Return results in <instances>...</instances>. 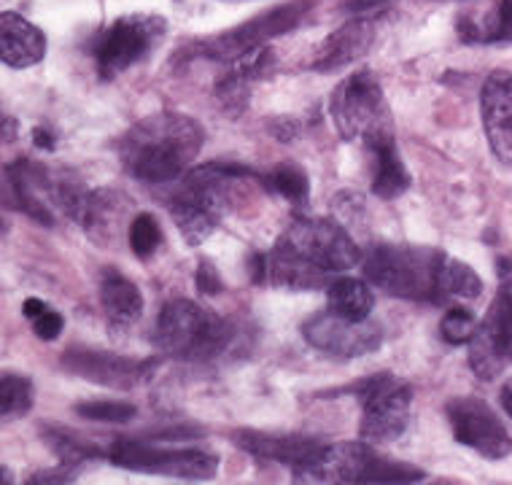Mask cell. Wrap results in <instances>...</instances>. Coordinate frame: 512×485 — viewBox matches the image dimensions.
Segmentation results:
<instances>
[{
	"mask_svg": "<svg viewBox=\"0 0 512 485\" xmlns=\"http://www.w3.org/2000/svg\"><path fill=\"white\" fill-rule=\"evenodd\" d=\"M254 278L278 289L310 291L329 275L362 262V251L348 232L327 219H297L283 232L270 254L254 256Z\"/></svg>",
	"mask_w": 512,
	"mask_h": 485,
	"instance_id": "6da1fadb",
	"label": "cell"
},
{
	"mask_svg": "<svg viewBox=\"0 0 512 485\" xmlns=\"http://www.w3.org/2000/svg\"><path fill=\"white\" fill-rule=\"evenodd\" d=\"M203 130L195 119L173 111L135 122L119 141L124 170L146 184H170L189 173L203 149Z\"/></svg>",
	"mask_w": 512,
	"mask_h": 485,
	"instance_id": "7a4b0ae2",
	"label": "cell"
},
{
	"mask_svg": "<svg viewBox=\"0 0 512 485\" xmlns=\"http://www.w3.org/2000/svg\"><path fill=\"white\" fill-rule=\"evenodd\" d=\"M254 184H270V178L238 162H208L186 173L168 200V211L186 243L200 246L211 238L232 203Z\"/></svg>",
	"mask_w": 512,
	"mask_h": 485,
	"instance_id": "3957f363",
	"label": "cell"
},
{
	"mask_svg": "<svg viewBox=\"0 0 512 485\" xmlns=\"http://www.w3.org/2000/svg\"><path fill=\"white\" fill-rule=\"evenodd\" d=\"M238 340V329L213 310L197 302H168L154 327V345L159 353L181 362H211L230 351Z\"/></svg>",
	"mask_w": 512,
	"mask_h": 485,
	"instance_id": "277c9868",
	"label": "cell"
},
{
	"mask_svg": "<svg viewBox=\"0 0 512 485\" xmlns=\"http://www.w3.org/2000/svg\"><path fill=\"white\" fill-rule=\"evenodd\" d=\"M440 248L429 246H372L364 256V278L405 300H437V278L442 267Z\"/></svg>",
	"mask_w": 512,
	"mask_h": 485,
	"instance_id": "5b68a950",
	"label": "cell"
},
{
	"mask_svg": "<svg viewBox=\"0 0 512 485\" xmlns=\"http://www.w3.org/2000/svg\"><path fill=\"white\" fill-rule=\"evenodd\" d=\"M329 114L343 141H364L367 149L394 141L389 106L375 73L359 71L340 81L329 97Z\"/></svg>",
	"mask_w": 512,
	"mask_h": 485,
	"instance_id": "8992f818",
	"label": "cell"
},
{
	"mask_svg": "<svg viewBox=\"0 0 512 485\" xmlns=\"http://www.w3.org/2000/svg\"><path fill=\"white\" fill-rule=\"evenodd\" d=\"M421 469L405 461L380 456L372 442H337L327 445L316 464L294 475L297 483H415L424 480Z\"/></svg>",
	"mask_w": 512,
	"mask_h": 485,
	"instance_id": "52a82bcc",
	"label": "cell"
},
{
	"mask_svg": "<svg viewBox=\"0 0 512 485\" xmlns=\"http://www.w3.org/2000/svg\"><path fill=\"white\" fill-rule=\"evenodd\" d=\"M6 178L14 192V203L41 224H52L60 213L71 219L73 205L84 192V186L71 173L46 168L30 159H17L6 170Z\"/></svg>",
	"mask_w": 512,
	"mask_h": 485,
	"instance_id": "ba28073f",
	"label": "cell"
},
{
	"mask_svg": "<svg viewBox=\"0 0 512 485\" xmlns=\"http://www.w3.org/2000/svg\"><path fill=\"white\" fill-rule=\"evenodd\" d=\"M168 33V22L157 14H127L114 19L95 38L92 57L103 81H111L149 57Z\"/></svg>",
	"mask_w": 512,
	"mask_h": 485,
	"instance_id": "9c48e42d",
	"label": "cell"
},
{
	"mask_svg": "<svg viewBox=\"0 0 512 485\" xmlns=\"http://www.w3.org/2000/svg\"><path fill=\"white\" fill-rule=\"evenodd\" d=\"M313 9H316V0H294V3H286V6L262 11L259 17L248 19V22L232 27L221 36L203 41L197 46V57H208V60L219 62L240 60V57H246V54L270 44L273 38L292 33L294 27L300 25Z\"/></svg>",
	"mask_w": 512,
	"mask_h": 485,
	"instance_id": "30bf717a",
	"label": "cell"
},
{
	"mask_svg": "<svg viewBox=\"0 0 512 485\" xmlns=\"http://www.w3.org/2000/svg\"><path fill=\"white\" fill-rule=\"evenodd\" d=\"M108 459L114 461V467L181 480H211L219 469V459L208 450L159 448L154 442L141 440H114L108 448Z\"/></svg>",
	"mask_w": 512,
	"mask_h": 485,
	"instance_id": "8fae6325",
	"label": "cell"
},
{
	"mask_svg": "<svg viewBox=\"0 0 512 485\" xmlns=\"http://www.w3.org/2000/svg\"><path fill=\"white\" fill-rule=\"evenodd\" d=\"M356 394L362 399V440L378 445V442H394L402 437L410 421L413 407V388L399 378L380 372L356 386Z\"/></svg>",
	"mask_w": 512,
	"mask_h": 485,
	"instance_id": "7c38bea8",
	"label": "cell"
},
{
	"mask_svg": "<svg viewBox=\"0 0 512 485\" xmlns=\"http://www.w3.org/2000/svg\"><path fill=\"white\" fill-rule=\"evenodd\" d=\"M512 364V286L496 291L486 318L469 340V367L480 380L499 378Z\"/></svg>",
	"mask_w": 512,
	"mask_h": 485,
	"instance_id": "4fadbf2b",
	"label": "cell"
},
{
	"mask_svg": "<svg viewBox=\"0 0 512 485\" xmlns=\"http://www.w3.org/2000/svg\"><path fill=\"white\" fill-rule=\"evenodd\" d=\"M448 424L453 429V437L467 445L486 459H504L512 453V437L499 421V415L477 397L451 399L448 407Z\"/></svg>",
	"mask_w": 512,
	"mask_h": 485,
	"instance_id": "5bb4252c",
	"label": "cell"
},
{
	"mask_svg": "<svg viewBox=\"0 0 512 485\" xmlns=\"http://www.w3.org/2000/svg\"><path fill=\"white\" fill-rule=\"evenodd\" d=\"M302 337L316 351H324L337 359H359L378 351L383 343V329L375 321H348V318L329 313H318L302 324Z\"/></svg>",
	"mask_w": 512,
	"mask_h": 485,
	"instance_id": "9a60e30c",
	"label": "cell"
},
{
	"mask_svg": "<svg viewBox=\"0 0 512 485\" xmlns=\"http://www.w3.org/2000/svg\"><path fill=\"white\" fill-rule=\"evenodd\" d=\"M62 367L79 378L106 388H135L151 378L154 362H138L122 353L92 351V348H71L62 353Z\"/></svg>",
	"mask_w": 512,
	"mask_h": 485,
	"instance_id": "2e32d148",
	"label": "cell"
},
{
	"mask_svg": "<svg viewBox=\"0 0 512 485\" xmlns=\"http://www.w3.org/2000/svg\"><path fill=\"white\" fill-rule=\"evenodd\" d=\"M71 219L87 232L98 246H114L119 232L130 230V200L116 189H95V192H81L73 205Z\"/></svg>",
	"mask_w": 512,
	"mask_h": 485,
	"instance_id": "e0dca14e",
	"label": "cell"
},
{
	"mask_svg": "<svg viewBox=\"0 0 512 485\" xmlns=\"http://www.w3.org/2000/svg\"><path fill=\"white\" fill-rule=\"evenodd\" d=\"M232 442L240 450L262 461H275L283 467H292V475L316 464V459L324 453V442L302 434H275V432H254V429H240L232 434Z\"/></svg>",
	"mask_w": 512,
	"mask_h": 485,
	"instance_id": "ac0fdd59",
	"label": "cell"
},
{
	"mask_svg": "<svg viewBox=\"0 0 512 485\" xmlns=\"http://www.w3.org/2000/svg\"><path fill=\"white\" fill-rule=\"evenodd\" d=\"M480 116L494 157L512 165V73L494 71L480 92Z\"/></svg>",
	"mask_w": 512,
	"mask_h": 485,
	"instance_id": "d6986e66",
	"label": "cell"
},
{
	"mask_svg": "<svg viewBox=\"0 0 512 485\" xmlns=\"http://www.w3.org/2000/svg\"><path fill=\"white\" fill-rule=\"evenodd\" d=\"M372 44H375V19L356 17L321 41L313 60H310V68L318 73L345 68V65H351L370 52Z\"/></svg>",
	"mask_w": 512,
	"mask_h": 485,
	"instance_id": "ffe728a7",
	"label": "cell"
},
{
	"mask_svg": "<svg viewBox=\"0 0 512 485\" xmlns=\"http://www.w3.org/2000/svg\"><path fill=\"white\" fill-rule=\"evenodd\" d=\"M46 38L33 22L14 11L0 14V60L6 68H30L44 60Z\"/></svg>",
	"mask_w": 512,
	"mask_h": 485,
	"instance_id": "44dd1931",
	"label": "cell"
},
{
	"mask_svg": "<svg viewBox=\"0 0 512 485\" xmlns=\"http://www.w3.org/2000/svg\"><path fill=\"white\" fill-rule=\"evenodd\" d=\"M100 305L116 327H130L143 313L141 289L130 278H124L119 270L108 267L100 278Z\"/></svg>",
	"mask_w": 512,
	"mask_h": 485,
	"instance_id": "7402d4cb",
	"label": "cell"
},
{
	"mask_svg": "<svg viewBox=\"0 0 512 485\" xmlns=\"http://www.w3.org/2000/svg\"><path fill=\"white\" fill-rule=\"evenodd\" d=\"M329 310L340 318L348 321H367L375 308V297H372L370 286L359 278H337L329 283L327 289Z\"/></svg>",
	"mask_w": 512,
	"mask_h": 485,
	"instance_id": "603a6c76",
	"label": "cell"
},
{
	"mask_svg": "<svg viewBox=\"0 0 512 485\" xmlns=\"http://www.w3.org/2000/svg\"><path fill=\"white\" fill-rule=\"evenodd\" d=\"M480 291H483L480 275L469 265L445 254L440 267V278H437V300L434 302L445 305V302L475 300V297H480Z\"/></svg>",
	"mask_w": 512,
	"mask_h": 485,
	"instance_id": "cb8c5ba5",
	"label": "cell"
},
{
	"mask_svg": "<svg viewBox=\"0 0 512 485\" xmlns=\"http://www.w3.org/2000/svg\"><path fill=\"white\" fill-rule=\"evenodd\" d=\"M375 154V176H372V192L383 200H394L410 186V173L405 162L399 159L394 141L370 149Z\"/></svg>",
	"mask_w": 512,
	"mask_h": 485,
	"instance_id": "d4e9b609",
	"label": "cell"
},
{
	"mask_svg": "<svg viewBox=\"0 0 512 485\" xmlns=\"http://www.w3.org/2000/svg\"><path fill=\"white\" fill-rule=\"evenodd\" d=\"M459 36L469 44H510L512 41V0H502L491 19L477 22L475 17H459Z\"/></svg>",
	"mask_w": 512,
	"mask_h": 485,
	"instance_id": "484cf974",
	"label": "cell"
},
{
	"mask_svg": "<svg viewBox=\"0 0 512 485\" xmlns=\"http://www.w3.org/2000/svg\"><path fill=\"white\" fill-rule=\"evenodd\" d=\"M33 407V383L17 372H3L0 378V415L3 421L22 418Z\"/></svg>",
	"mask_w": 512,
	"mask_h": 485,
	"instance_id": "4316f807",
	"label": "cell"
},
{
	"mask_svg": "<svg viewBox=\"0 0 512 485\" xmlns=\"http://www.w3.org/2000/svg\"><path fill=\"white\" fill-rule=\"evenodd\" d=\"M44 437L49 442V448L60 456L62 464H71V467H81L92 459H100V456H108L98 445L81 440L79 434L60 432V429H44Z\"/></svg>",
	"mask_w": 512,
	"mask_h": 485,
	"instance_id": "83f0119b",
	"label": "cell"
},
{
	"mask_svg": "<svg viewBox=\"0 0 512 485\" xmlns=\"http://www.w3.org/2000/svg\"><path fill=\"white\" fill-rule=\"evenodd\" d=\"M270 186H273L275 192L283 194L289 203L294 205H302L308 200V192H310V184H308V176H305V170L297 168L294 162H281L278 168L270 173Z\"/></svg>",
	"mask_w": 512,
	"mask_h": 485,
	"instance_id": "f1b7e54d",
	"label": "cell"
},
{
	"mask_svg": "<svg viewBox=\"0 0 512 485\" xmlns=\"http://www.w3.org/2000/svg\"><path fill=\"white\" fill-rule=\"evenodd\" d=\"M127 238H130V248H133V254L138 256V259H149V256L159 248L162 232H159L157 219H154L151 213H138V216L130 221Z\"/></svg>",
	"mask_w": 512,
	"mask_h": 485,
	"instance_id": "f546056e",
	"label": "cell"
},
{
	"mask_svg": "<svg viewBox=\"0 0 512 485\" xmlns=\"http://www.w3.org/2000/svg\"><path fill=\"white\" fill-rule=\"evenodd\" d=\"M76 413L87 421H98V424H127L133 421L138 410L127 402H108V399H92V402H81L76 405Z\"/></svg>",
	"mask_w": 512,
	"mask_h": 485,
	"instance_id": "4dcf8cb0",
	"label": "cell"
},
{
	"mask_svg": "<svg viewBox=\"0 0 512 485\" xmlns=\"http://www.w3.org/2000/svg\"><path fill=\"white\" fill-rule=\"evenodd\" d=\"M475 332H477V318L472 316L467 308H451L445 316H442L440 335L445 343H451V345L469 343Z\"/></svg>",
	"mask_w": 512,
	"mask_h": 485,
	"instance_id": "1f68e13d",
	"label": "cell"
},
{
	"mask_svg": "<svg viewBox=\"0 0 512 485\" xmlns=\"http://www.w3.org/2000/svg\"><path fill=\"white\" fill-rule=\"evenodd\" d=\"M33 321V329H36V335L41 337V340H57L62 332V316L57 313V310L52 308H44L38 310L36 316L30 318Z\"/></svg>",
	"mask_w": 512,
	"mask_h": 485,
	"instance_id": "d6a6232c",
	"label": "cell"
},
{
	"mask_svg": "<svg viewBox=\"0 0 512 485\" xmlns=\"http://www.w3.org/2000/svg\"><path fill=\"white\" fill-rule=\"evenodd\" d=\"M197 289L203 291V294H219L221 291L219 273H216V267L208 259H203L200 267H197Z\"/></svg>",
	"mask_w": 512,
	"mask_h": 485,
	"instance_id": "836d02e7",
	"label": "cell"
},
{
	"mask_svg": "<svg viewBox=\"0 0 512 485\" xmlns=\"http://www.w3.org/2000/svg\"><path fill=\"white\" fill-rule=\"evenodd\" d=\"M273 133L281 138L283 143H289L297 135V124L292 122V119H281L278 124H273Z\"/></svg>",
	"mask_w": 512,
	"mask_h": 485,
	"instance_id": "e575fe53",
	"label": "cell"
},
{
	"mask_svg": "<svg viewBox=\"0 0 512 485\" xmlns=\"http://www.w3.org/2000/svg\"><path fill=\"white\" fill-rule=\"evenodd\" d=\"M383 3H386V0H345L343 9L351 11V14H354V11H375L378 6H383Z\"/></svg>",
	"mask_w": 512,
	"mask_h": 485,
	"instance_id": "d590c367",
	"label": "cell"
},
{
	"mask_svg": "<svg viewBox=\"0 0 512 485\" xmlns=\"http://www.w3.org/2000/svg\"><path fill=\"white\" fill-rule=\"evenodd\" d=\"M496 273H499V283L502 286H512V259L510 256H502L496 262Z\"/></svg>",
	"mask_w": 512,
	"mask_h": 485,
	"instance_id": "8d00e7d4",
	"label": "cell"
},
{
	"mask_svg": "<svg viewBox=\"0 0 512 485\" xmlns=\"http://www.w3.org/2000/svg\"><path fill=\"white\" fill-rule=\"evenodd\" d=\"M499 399H502L504 413H507L512 418V378L507 380V383H504V386H502V391H499Z\"/></svg>",
	"mask_w": 512,
	"mask_h": 485,
	"instance_id": "74e56055",
	"label": "cell"
},
{
	"mask_svg": "<svg viewBox=\"0 0 512 485\" xmlns=\"http://www.w3.org/2000/svg\"><path fill=\"white\" fill-rule=\"evenodd\" d=\"M36 146H41V149H54V135L46 133L44 127H36Z\"/></svg>",
	"mask_w": 512,
	"mask_h": 485,
	"instance_id": "f35d334b",
	"label": "cell"
}]
</instances>
